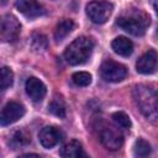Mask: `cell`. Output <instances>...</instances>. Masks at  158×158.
<instances>
[{"label": "cell", "instance_id": "obj_7", "mask_svg": "<svg viewBox=\"0 0 158 158\" xmlns=\"http://www.w3.org/2000/svg\"><path fill=\"white\" fill-rule=\"evenodd\" d=\"M100 75L104 80L110 83H118L127 75V69L123 64L112 59L105 60L100 67Z\"/></svg>", "mask_w": 158, "mask_h": 158}, {"label": "cell", "instance_id": "obj_17", "mask_svg": "<svg viewBox=\"0 0 158 158\" xmlns=\"http://www.w3.org/2000/svg\"><path fill=\"white\" fill-rule=\"evenodd\" d=\"M48 110L54 116L63 118L65 116V104H64L63 99L59 96H54L48 105Z\"/></svg>", "mask_w": 158, "mask_h": 158}, {"label": "cell", "instance_id": "obj_2", "mask_svg": "<svg viewBox=\"0 0 158 158\" xmlns=\"http://www.w3.org/2000/svg\"><path fill=\"white\" fill-rule=\"evenodd\" d=\"M94 49V42L91 38L80 36L75 38L65 49L64 58L72 65L83 64L88 60Z\"/></svg>", "mask_w": 158, "mask_h": 158}, {"label": "cell", "instance_id": "obj_21", "mask_svg": "<svg viewBox=\"0 0 158 158\" xmlns=\"http://www.w3.org/2000/svg\"><path fill=\"white\" fill-rule=\"evenodd\" d=\"M72 80L78 86H88L91 83V75L88 72H77L73 74Z\"/></svg>", "mask_w": 158, "mask_h": 158}, {"label": "cell", "instance_id": "obj_15", "mask_svg": "<svg viewBox=\"0 0 158 158\" xmlns=\"http://www.w3.org/2000/svg\"><path fill=\"white\" fill-rule=\"evenodd\" d=\"M60 156L64 158H79L85 157V153L83 151L81 144L78 141L73 139L63 146V148L60 149Z\"/></svg>", "mask_w": 158, "mask_h": 158}, {"label": "cell", "instance_id": "obj_22", "mask_svg": "<svg viewBox=\"0 0 158 158\" xmlns=\"http://www.w3.org/2000/svg\"><path fill=\"white\" fill-rule=\"evenodd\" d=\"M112 120L121 127L123 128H130L131 127V120L128 117L127 114H125L123 111H117V112H114L112 114Z\"/></svg>", "mask_w": 158, "mask_h": 158}, {"label": "cell", "instance_id": "obj_20", "mask_svg": "<svg viewBox=\"0 0 158 158\" xmlns=\"http://www.w3.org/2000/svg\"><path fill=\"white\" fill-rule=\"evenodd\" d=\"M31 47L35 52H42L47 47V38L42 33H33L31 37Z\"/></svg>", "mask_w": 158, "mask_h": 158}, {"label": "cell", "instance_id": "obj_12", "mask_svg": "<svg viewBox=\"0 0 158 158\" xmlns=\"http://www.w3.org/2000/svg\"><path fill=\"white\" fill-rule=\"evenodd\" d=\"M16 9L26 17H37L44 14V10L36 0H16Z\"/></svg>", "mask_w": 158, "mask_h": 158}, {"label": "cell", "instance_id": "obj_9", "mask_svg": "<svg viewBox=\"0 0 158 158\" xmlns=\"http://www.w3.org/2000/svg\"><path fill=\"white\" fill-rule=\"evenodd\" d=\"M62 132L54 126H46L40 131L38 138L44 148H52L62 141Z\"/></svg>", "mask_w": 158, "mask_h": 158}, {"label": "cell", "instance_id": "obj_10", "mask_svg": "<svg viewBox=\"0 0 158 158\" xmlns=\"http://www.w3.org/2000/svg\"><path fill=\"white\" fill-rule=\"evenodd\" d=\"M25 89H26V93L30 96V99L35 102L41 101L46 96V93H47L46 85L36 77H31L26 80Z\"/></svg>", "mask_w": 158, "mask_h": 158}, {"label": "cell", "instance_id": "obj_16", "mask_svg": "<svg viewBox=\"0 0 158 158\" xmlns=\"http://www.w3.org/2000/svg\"><path fill=\"white\" fill-rule=\"evenodd\" d=\"M75 27V23L73 22V20H69V19H64L62 21H59L56 26V30H54V38L57 42H60L63 41Z\"/></svg>", "mask_w": 158, "mask_h": 158}, {"label": "cell", "instance_id": "obj_8", "mask_svg": "<svg viewBox=\"0 0 158 158\" xmlns=\"http://www.w3.org/2000/svg\"><path fill=\"white\" fill-rule=\"evenodd\" d=\"M23 115H25L23 105H21L20 102H16V101H10L0 111V125L9 126V125L19 121Z\"/></svg>", "mask_w": 158, "mask_h": 158}, {"label": "cell", "instance_id": "obj_3", "mask_svg": "<svg viewBox=\"0 0 158 158\" xmlns=\"http://www.w3.org/2000/svg\"><path fill=\"white\" fill-rule=\"evenodd\" d=\"M117 25L133 36H142L149 25V17L139 10H135L120 16L117 19Z\"/></svg>", "mask_w": 158, "mask_h": 158}, {"label": "cell", "instance_id": "obj_13", "mask_svg": "<svg viewBox=\"0 0 158 158\" xmlns=\"http://www.w3.org/2000/svg\"><path fill=\"white\" fill-rule=\"evenodd\" d=\"M111 48L114 52L122 57H128L133 52V43L125 36H118L111 42Z\"/></svg>", "mask_w": 158, "mask_h": 158}, {"label": "cell", "instance_id": "obj_18", "mask_svg": "<svg viewBox=\"0 0 158 158\" xmlns=\"http://www.w3.org/2000/svg\"><path fill=\"white\" fill-rule=\"evenodd\" d=\"M14 81V73L9 67L0 68V91L6 90L12 85Z\"/></svg>", "mask_w": 158, "mask_h": 158}, {"label": "cell", "instance_id": "obj_1", "mask_svg": "<svg viewBox=\"0 0 158 158\" xmlns=\"http://www.w3.org/2000/svg\"><path fill=\"white\" fill-rule=\"evenodd\" d=\"M133 98L139 111L153 123L157 122V95L156 90L148 85H136Z\"/></svg>", "mask_w": 158, "mask_h": 158}, {"label": "cell", "instance_id": "obj_23", "mask_svg": "<svg viewBox=\"0 0 158 158\" xmlns=\"http://www.w3.org/2000/svg\"><path fill=\"white\" fill-rule=\"evenodd\" d=\"M5 2H6V0H0V4H1V5L5 4Z\"/></svg>", "mask_w": 158, "mask_h": 158}, {"label": "cell", "instance_id": "obj_6", "mask_svg": "<svg viewBox=\"0 0 158 158\" xmlns=\"http://www.w3.org/2000/svg\"><path fill=\"white\" fill-rule=\"evenodd\" d=\"M20 31H21V25L14 15L6 14L0 16V41L1 42L15 41L19 37Z\"/></svg>", "mask_w": 158, "mask_h": 158}, {"label": "cell", "instance_id": "obj_14", "mask_svg": "<svg viewBox=\"0 0 158 158\" xmlns=\"http://www.w3.org/2000/svg\"><path fill=\"white\" fill-rule=\"evenodd\" d=\"M31 142V135L26 130H16L10 135L9 144L14 148H21Z\"/></svg>", "mask_w": 158, "mask_h": 158}, {"label": "cell", "instance_id": "obj_19", "mask_svg": "<svg viewBox=\"0 0 158 158\" xmlns=\"http://www.w3.org/2000/svg\"><path fill=\"white\" fill-rule=\"evenodd\" d=\"M133 152H135V156L137 157H147L151 153V144L143 138H138L135 142Z\"/></svg>", "mask_w": 158, "mask_h": 158}, {"label": "cell", "instance_id": "obj_4", "mask_svg": "<svg viewBox=\"0 0 158 158\" xmlns=\"http://www.w3.org/2000/svg\"><path fill=\"white\" fill-rule=\"evenodd\" d=\"M114 10V6L109 1L104 0H95L86 5V15L94 23H105L109 17L111 16V12Z\"/></svg>", "mask_w": 158, "mask_h": 158}, {"label": "cell", "instance_id": "obj_11", "mask_svg": "<svg viewBox=\"0 0 158 158\" xmlns=\"http://www.w3.org/2000/svg\"><path fill=\"white\" fill-rule=\"evenodd\" d=\"M157 65V53L154 49H149L143 53L136 63V69L141 74H151L156 70Z\"/></svg>", "mask_w": 158, "mask_h": 158}, {"label": "cell", "instance_id": "obj_5", "mask_svg": "<svg viewBox=\"0 0 158 158\" xmlns=\"http://www.w3.org/2000/svg\"><path fill=\"white\" fill-rule=\"evenodd\" d=\"M99 138H100V142L110 151L118 149L123 143L122 133L118 131V128L109 123H102L100 126Z\"/></svg>", "mask_w": 158, "mask_h": 158}]
</instances>
